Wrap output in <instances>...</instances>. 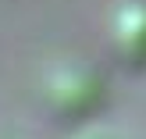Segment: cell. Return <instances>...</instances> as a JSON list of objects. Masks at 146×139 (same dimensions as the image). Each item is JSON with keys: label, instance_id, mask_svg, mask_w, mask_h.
I'll return each mask as SVG.
<instances>
[{"label": "cell", "instance_id": "cell-1", "mask_svg": "<svg viewBox=\"0 0 146 139\" xmlns=\"http://www.w3.org/2000/svg\"><path fill=\"white\" fill-rule=\"evenodd\" d=\"M114 43L121 57L146 68V4H125L114 14Z\"/></svg>", "mask_w": 146, "mask_h": 139}, {"label": "cell", "instance_id": "cell-2", "mask_svg": "<svg viewBox=\"0 0 146 139\" xmlns=\"http://www.w3.org/2000/svg\"><path fill=\"white\" fill-rule=\"evenodd\" d=\"M82 139H114V136H107V132H89V136H82Z\"/></svg>", "mask_w": 146, "mask_h": 139}]
</instances>
